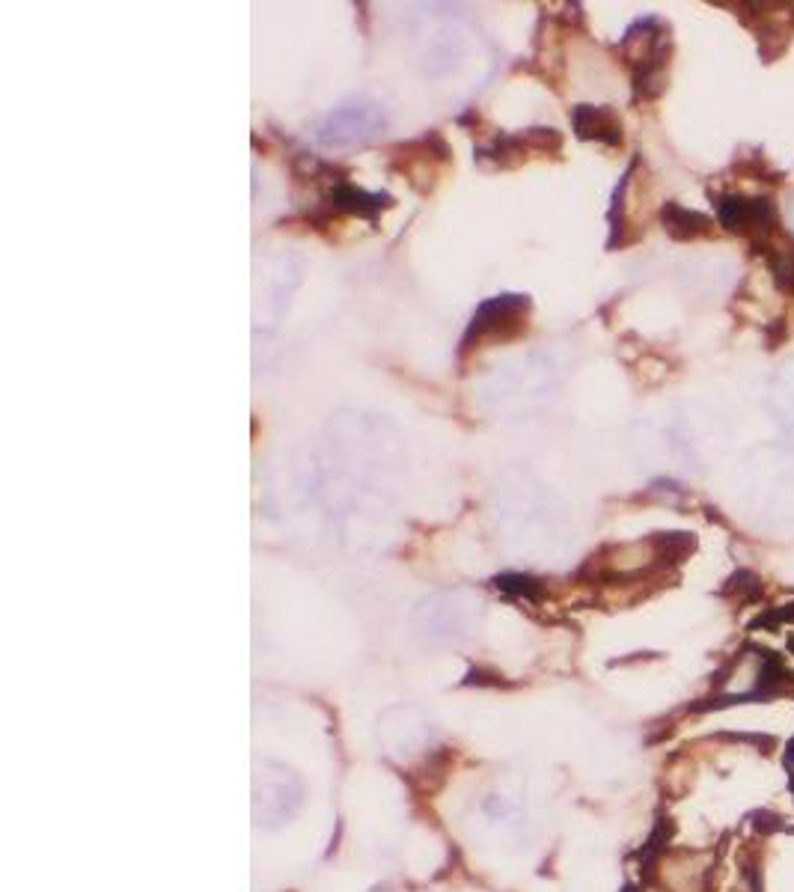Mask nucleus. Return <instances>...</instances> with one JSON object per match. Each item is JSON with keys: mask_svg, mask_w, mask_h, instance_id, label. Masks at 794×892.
Segmentation results:
<instances>
[{"mask_svg": "<svg viewBox=\"0 0 794 892\" xmlns=\"http://www.w3.org/2000/svg\"><path fill=\"white\" fill-rule=\"evenodd\" d=\"M575 128H578L580 137L587 140H601L608 146H620L622 140V125L620 120L608 111V108H578L575 111Z\"/></svg>", "mask_w": 794, "mask_h": 892, "instance_id": "nucleus-4", "label": "nucleus"}, {"mask_svg": "<svg viewBox=\"0 0 794 892\" xmlns=\"http://www.w3.org/2000/svg\"><path fill=\"white\" fill-rule=\"evenodd\" d=\"M783 678V669L776 664V657L759 648H744L733 657V664L726 667L717 685V697L726 702H741V699H753L764 690H771Z\"/></svg>", "mask_w": 794, "mask_h": 892, "instance_id": "nucleus-1", "label": "nucleus"}, {"mask_svg": "<svg viewBox=\"0 0 794 892\" xmlns=\"http://www.w3.org/2000/svg\"><path fill=\"white\" fill-rule=\"evenodd\" d=\"M660 224H663V229H667L672 238H679V241H691V238L708 236V233H712V221H708V217L700 215V212H693V208H684V205L679 203L663 205Z\"/></svg>", "mask_w": 794, "mask_h": 892, "instance_id": "nucleus-5", "label": "nucleus"}, {"mask_svg": "<svg viewBox=\"0 0 794 892\" xmlns=\"http://www.w3.org/2000/svg\"><path fill=\"white\" fill-rule=\"evenodd\" d=\"M378 123H382V116L372 104H349V108H337L325 116L319 137L325 144H354V140H366L370 134H375Z\"/></svg>", "mask_w": 794, "mask_h": 892, "instance_id": "nucleus-3", "label": "nucleus"}, {"mask_svg": "<svg viewBox=\"0 0 794 892\" xmlns=\"http://www.w3.org/2000/svg\"><path fill=\"white\" fill-rule=\"evenodd\" d=\"M714 208H717V221L723 229L729 233H741L750 241L759 238H771L776 233V205L771 196H741V194H721L714 196Z\"/></svg>", "mask_w": 794, "mask_h": 892, "instance_id": "nucleus-2", "label": "nucleus"}]
</instances>
